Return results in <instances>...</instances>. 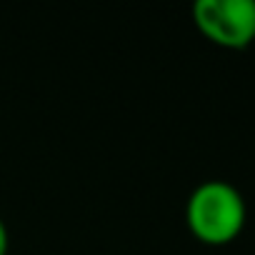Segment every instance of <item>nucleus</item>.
I'll list each match as a JSON object with an SVG mask.
<instances>
[{
    "instance_id": "f257e3e1",
    "label": "nucleus",
    "mask_w": 255,
    "mask_h": 255,
    "mask_svg": "<svg viewBox=\"0 0 255 255\" xmlns=\"http://www.w3.org/2000/svg\"><path fill=\"white\" fill-rule=\"evenodd\" d=\"M248 220V208L240 190L225 180L200 183L185 203V223L195 240L205 245L233 243Z\"/></svg>"
},
{
    "instance_id": "f03ea898",
    "label": "nucleus",
    "mask_w": 255,
    "mask_h": 255,
    "mask_svg": "<svg viewBox=\"0 0 255 255\" xmlns=\"http://www.w3.org/2000/svg\"><path fill=\"white\" fill-rule=\"evenodd\" d=\"M193 23L213 45L243 50L255 40V0H198Z\"/></svg>"
},
{
    "instance_id": "7ed1b4c3",
    "label": "nucleus",
    "mask_w": 255,
    "mask_h": 255,
    "mask_svg": "<svg viewBox=\"0 0 255 255\" xmlns=\"http://www.w3.org/2000/svg\"><path fill=\"white\" fill-rule=\"evenodd\" d=\"M0 255H8V228L0 218Z\"/></svg>"
}]
</instances>
